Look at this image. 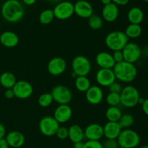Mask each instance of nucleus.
Instances as JSON below:
<instances>
[{
  "mask_svg": "<svg viewBox=\"0 0 148 148\" xmlns=\"http://www.w3.org/2000/svg\"><path fill=\"white\" fill-rule=\"evenodd\" d=\"M1 14L7 22L16 23L23 19L25 11L23 6L18 0H7L2 4Z\"/></svg>",
  "mask_w": 148,
  "mask_h": 148,
  "instance_id": "f257e3e1",
  "label": "nucleus"
},
{
  "mask_svg": "<svg viewBox=\"0 0 148 148\" xmlns=\"http://www.w3.org/2000/svg\"><path fill=\"white\" fill-rule=\"evenodd\" d=\"M113 71L116 79L121 82L130 83L135 80L137 77V69L135 64L125 61L116 64Z\"/></svg>",
  "mask_w": 148,
  "mask_h": 148,
  "instance_id": "f03ea898",
  "label": "nucleus"
},
{
  "mask_svg": "<svg viewBox=\"0 0 148 148\" xmlns=\"http://www.w3.org/2000/svg\"><path fill=\"white\" fill-rule=\"evenodd\" d=\"M129 43V38L124 32L115 30L106 35L105 38V44L108 49L112 51H122L124 46Z\"/></svg>",
  "mask_w": 148,
  "mask_h": 148,
  "instance_id": "7ed1b4c3",
  "label": "nucleus"
},
{
  "mask_svg": "<svg viewBox=\"0 0 148 148\" xmlns=\"http://www.w3.org/2000/svg\"><path fill=\"white\" fill-rule=\"evenodd\" d=\"M116 140L119 147L122 148H136L140 144V135L132 129L121 130Z\"/></svg>",
  "mask_w": 148,
  "mask_h": 148,
  "instance_id": "20e7f679",
  "label": "nucleus"
},
{
  "mask_svg": "<svg viewBox=\"0 0 148 148\" xmlns=\"http://www.w3.org/2000/svg\"><path fill=\"white\" fill-rule=\"evenodd\" d=\"M140 98V92L132 85H127L123 88L120 93L121 104L126 108L135 107L138 104Z\"/></svg>",
  "mask_w": 148,
  "mask_h": 148,
  "instance_id": "39448f33",
  "label": "nucleus"
},
{
  "mask_svg": "<svg viewBox=\"0 0 148 148\" xmlns=\"http://www.w3.org/2000/svg\"><path fill=\"white\" fill-rule=\"evenodd\" d=\"M72 69L73 73L77 77H87L91 72L92 64L88 57L82 55H78L72 59Z\"/></svg>",
  "mask_w": 148,
  "mask_h": 148,
  "instance_id": "423d86ee",
  "label": "nucleus"
},
{
  "mask_svg": "<svg viewBox=\"0 0 148 148\" xmlns=\"http://www.w3.org/2000/svg\"><path fill=\"white\" fill-rule=\"evenodd\" d=\"M60 124L53 118V116H46L40 120L38 128L40 133L46 137H52L56 135Z\"/></svg>",
  "mask_w": 148,
  "mask_h": 148,
  "instance_id": "0eeeda50",
  "label": "nucleus"
},
{
  "mask_svg": "<svg viewBox=\"0 0 148 148\" xmlns=\"http://www.w3.org/2000/svg\"><path fill=\"white\" fill-rule=\"evenodd\" d=\"M53 101L59 105L69 104L72 101V93L68 87L63 85H59L53 87L51 92Z\"/></svg>",
  "mask_w": 148,
  "mask_h": 148,
  "instance_id": "6e6552de",
  "label": "nucleus"
},
{
  "mask_svg": "<svg viewBox=\"0 0 148 148\" xmlns=\"http://www.w3.org/2000/svg\"><path fill=\"white\" fill-rule=\"evenodd\" d=\"M53 11L56 19L59 20H67L75 13L74 4L69 1H61L55 6Z\"/></svg>",
  "mask_w": 148,
  "mask_h": 148,
  "instance_id": "1a4fd4ad",
  "label": "nucleus"
},
{
  "mask_svg": "<svg viewBox=\"0 0 148 148\" xmlns=\"http://www.w3.org/2000/svg\"><path fill=\"white\" fill-rule=\"evenodd\" d=\"M124 61L134 64L142 56V49L137 43L129 42L122 49Z\"/></svg>",
  "mask_w": 148,
  "mask_h": 148,
  "instance_id": "9d476101",
  "label": "nucleus"
},
{
  "mask_svg": "<svg viewBox=\"0 0 148 148\" xmlns=\"http://www.w3.org/2000/svg\"><path fill=\"white\" fill-rule=\"evenodd\" d=\"M12 90L14 93V97L22 100L27 99L33 93V85L24 79L17 80Z\"/></svg>",
  "mask_w": 148,
  "mask_h": 148,
  "instance_id": "9b49d317",
  "label": "nucleus"
},
{
  "mask_svg": "<svg viewBox=\"0 0 148 148\" xmlns=\"http://www.w3.org/2000/svg\"><path fill=\"white\" fill-rule=\"evenodd\" d=\"M95 79L100 86L105 88H108L116 80L113 69H100L95 75Z\"/></svg>",
  "mask_w": 148,
  "mask_h": 148,
  "instance_id": "f8f14e48",
  "label": "nucleus"
},
{
  "mask_svg": "<svg viewBox=\"0 0 148 148\" xmlns=\"http://www.w3.org/2000/svg\"><path fill=\"white\" fill-rule=\"evenodd\" d=\"M66 69V62L60 56H56L51 59L47 64V69L49 74L53 76L62 75Z\"/></svg>",
  "mask_w": 148,
  "mask_h": 148,
  "instance_id": "ddd939ff",
  "label": "nucleus"
},
{
  "mask_svg": "<svg viewBox=\"0 0 148 148\" xmlns=\"http://www.w3.org/2000/svg\"><path fill=\"white\" fill-rule=\"evenodd\" d=\"M74 11L78 17L81 18H89L93 14V7L89 1L86 0H79L74 4Z\"/></svg>",
  "mask_w": 148,
  "mask_h": 148,
  "instance_id": "4468645a",
  "label": "nucleus"
},
{
  "mask_svg": "<svg viewBox=\"0 0 148 148\" xmlns=\"http://www.w3.org/2000/svg\"><path fill=\"white\" fill-rule=\"evenodd\" d=\"M85 137L88 140H97L100 141L103 135V127L102 125L96 123H92L86 127L84 130Z\"/></svg>",
  "mask_w": 148,
  "mask_h": 148,
  "instance_id": "2eb2a0df",
  "label": "nucleus"
},
{
  "mask_svg": "<svg viewBox=\"0 0 148 148\" xmlns=\"http://www.w3.org/2000/svg\"><path fill=\"white\" fill-rule=\"evenodd\" d=\"M72 109L69 104L59 105L53 112V118L59 123L64 124L68 122L72 118Z\"/></svg>",
  "mask_w": 148,
  "mask_h": 148,
  "instance_id": "dca6fc26",
  "label": "nucleus"
},
{
  "mask_svg": "<svg viewBox=\"0 0 148 148\" xmlns=\"http://www.w3.org/2000/svg\"><path fill=\"white\" fill-rule=\"evenodd\" d=\"M87 101L91 105H98L103 99V92L102 88L97 85H91L90 88L85 92Z\"/></svg>",
  "mask_w": 148,
  "mask_h": 148,
  "instance_id": "f3484780",
  "label": "nucleus"
},
{
  "mask_svg": "<svg viewBox=\"0 0 148 148\" xmlns=\"http://www.w3.org/2000/svg\"><path fill=\"white\" fill-rule=\"evenodd\" d=\"M95 62L101 69H113L116 63L111 53L106 51H101L95 56Z\"/></svg>",
  "mask_w": 148,
  "mask_h": 148,
  "instance_id": "a211bd4d",
  "label": "nucleus"
},
{
  "mask_svg": "<svg viewBox=\"0 0 148 148\" xmlns=\"http://www.w3.org/2000/svg\"><path fill=\"white\" fill-rule=\"evenodd\" d=\"M20 38L16 33L13 31H4L0 35V43L4 47L12 49L18 45Z\"/></svg>",
  "mask_w": 148,
  "mask_h": 148,
  "instance_id": "6ab92c4d",
  "label": "nucleus"
},
{
  "mask_svg": "<svg viewBox=\"0 0 148 148\" xmlns=\"http://www.w3.org/2000/svg\"><path fill=\"white\" fill-rule=\"evenodd\" d=\"M103 127V135L107 140H117L122 130L119 122L113 121H108Z\"/></svg>",
  "mask_w": 148,
  "mask_h": 148,
  "instance_id": "aec40b11",
  "label": "nucleus"
},
{
  "mask_svg": "<svg viewBox=\"0 0 148 148\" xmlns=\"http://www.w3.org/2000/svg\"><path fill=\"white\" fill-rule=\"evenodd\" d=\"M119 15V9L118 6L114 3L105 5L102 10L103 20L108 23L116 21Z\"/></svg>",
  "mask_w": 148,
  "mask_h": 148,
  "instance_id": "412c9836",
  "label": "nucleus"
},
{
  "mask_svg": "<svg viewBox=\"0 0 148 148\" xmlns=\"http://www.w3.org/2000/svg\"><path fill=\"white\" fill-rule=\"evenodd\" d=\"M5 139L9 146L12 148H20L24 145L25 138L22 132L19 131H12L7 133Z\"/></svg>",
  "mask_w": 148,
  "mask_h": 148,
  "instance_id": "4be33fe9",
  "label": "nucleus"
},
{
  "mask_svg": "<svg viewBox=\"0 0 148 148\" xmlns=\"http://www.w3.org/2000/svg\"><path fill=\"white\" fill-rule=\"evenodd\" d=\"M68 132H69L68 138L73 143L82 142L83 139L85 138L84 130L77 124H73L70 126L68 129Z\"/></svg>",
  "mask_w": 148,
  "mask_h": 148,
  "instance_id": "5701e85b",
  "label": "nucleus"
},
{
  "mask_svg": "<svg viewBox=\"0 0 148 148\" xmlns=\"http://www.w3.org/2000/svg\"><path fill=\"white\" fill-rule=\"evenodd\" d=\"M127 18L131 24L140 25L144 20V12L140 7H132L127 13Z\"/></svg>",
  "mask_w": 148,
  "mask_h": 148,
  "instance_id": "b1692460",
  "label": "nucleus"
},
{
  "mask_svg": "<svg viewBox=\"0 0 148 148\" xmlns=\"http://www.w3.org/2000/svg\"><path fill=\"white\" fill-rule=\"evenodd\" d=\"M17 81L15 75L12 72H5L0 75V84L5 89H12Z\"/></svg>",
  "mask_w": 148,
  "mask_h": 148,
  "instance_id": "393cba45",
  "label": "nucleus"
},
{
  "mask_svg": "<svg viewBox=\"0 0 148 148\" xmlns=\"http://www.w3.org/2000/svg\"><path fill=\"white\" fill-rule=\"evenodd\" d=\"M108 121L118 122L121 118L122 113L118 106H109L105 113Z\"/></svg>",
  "mask_w": 148,
  "mask_h": 148,
  "instance_id": "a878e982",
  "label": "nucleus"
},
{
  "mask_svg": "<svg viewBox=\"0 0 148 148\" xmlns=\"http://www.w3.org/2000/svg\"><path fill=\"white\" fill-rule=\"evenodd\" d=\"M75 85L78 91L85 92L90 88L91 82L88 77L79 76L75 78Z\"/></svg>",
  "mask_w": 148,
  "mask_h": 148,
  "instance_id": "bb28decb",
  "label": "nucleus"
},
{
  "mask_svg": "<svg viewBox=\"0 0 148 148\" xmlns=\"http://www.w3.org/2000/svg\"><path fill=\"white\" fill-rule=\"evenodd\" d=\"M143 33V28L140 25L131 24L130 23L125 29L124 33L128 38H137L140 37Z\"/></svg>",
  "mask_w": 148,
  "mask_h": 148,
  "instance_id": "cd10ccee",
  "label": "nucleus"
},
{
  "mask_svg": "<svg viewBox=\"0 0 148 148\" xmlns=\"http://www.w3.org/2000/svg\"><path fill=\"white\" fill-rule=\"evenodd\" d=\"M88 25L93 30H101L103 25V20L99 15L92 14L88 18Z\"/></svg>",
  "mask_w": 148,
  "mask_h": 148,
  "instance_id": "c85d7f7f",
  "label": "nucleus"
},
{
  "mask_svg": "<svg viewBox=\"0 0 148 148\" xmlns=\"http://www.w3.org/2000/svg\"><path fill=\"white\" fill-rule=\"evenodd\" d=\"M54 17L53 10L46 9V10H43L39 14V21L43 25H49L52 23Z\"/></svg>",
  "mask_w": 148,
  "mask_h": 148,
  "instance_id": "c756f323",
  "label": "nucleus"
},
{
  "mask_svg": "<svg viewBox=\"0 0 148 148\" xmlns=\"http://www.w3.org/2000/svg\"><path fill=\"white\" fill-rule=\"evenodd\" d=\"M118 122L122 130L130 129V127L134 124V118L132 114H124L121 115Z\"/></svg>",
  "mask_w": 148,
  "mask_h": 148,
  "instance_id": "7c9ffc66",
  "label": "nucleus"
},
{
  "mask_svg": "<svg viewBox=\"0 0 148 148\" xmlns=\"http://www.w3.org/2000/svg\"><path fill=\"white\" fill-rule=\"evenodd\" d=\"M53 102V97L51 92H44L38 97V103L42 108H47L50 106Z\"/></svg>",
  "mask_w": 148,
  "mask_h": 148,
  "instance_id": "2f4dec72",
  "label": "nucleus"
},
{
  "mask_svg": "<svg viewBox=\"0 0 148 148\" xmlns=\"http://www.w3.org/2000/svg\"><path fill=\"white\" fill-rule=\"evenodd\" d=\"M106 102L109 106H118L121 104L120 94L109 92L106 97Z\"/></svg>",
  "mask_w": 148,
  "mask_h": 148,
  "instance_id": "473e14b6",
  "label": "nucleus"
},
{
  "mask_svg": "<svg viewBox=\"0 0 148 148\" xmlns=\"http://www.w3.org/2000/svg\"><path fill=\"white\" fill-rule=\"evenodd\" d=\"M56 135L59 140H66V139L68 138V136H69L68 128H66L65 127H59L57 132H56Z\"/></svg>",
  "mask_w": 148,
  "mask_h": 148,
  "instance_id": "72a5a7b5",
  "label": "nucleus"
},
{
  "mask_svg": "<svg viewBox=\"0 0 148 148\" xmlns=\"http://www.w3.org/2000/svg\"><path fill=\"white\" fill-rule=\"evenodd\" d=\"M83 148H103V143L97 140H88L84 143Z\"/></svg>",
  "mask_w": 148,
  "mask_h": 148,
  "instance_id": "f704fd0d",
  "label": "nucleus"
},
{
  "mask_svg": "<svg viewBox=\"0 0 148 148\" xmlns=\"http://www.w3.org/2000/svg\"><path fill=\"white\" fill-rule=\"evenodd\" d=\"M122 85L118 82H114V83H112L109 87H108L109 92H114V93L120 94L121 93V90H122Z\"/></svg>",
  "mask_w": 148,
  "mask_h": 148,
  "instance_id": "c9c22d12",
  "label": "nucleus"
},
{
  "mask_svg": "<svg viewBox=\"0 0 148 148\" xmlns=\"http://www.w3.org/2000/svg\"><path fill=\"white\" fill-rule=\"evenodd\" d=\"M111 55L116 64L120 63L124 61V55H123L122 51H114L111 53Z\"/></svg>",
  "mask_w": 148,
  "mask_h": 148,
  "instance_id": "e433bc0d",
  "label": "nucleus"
},
{
  "mask_svg": "<svg viewBox=\"0 0 148 148\" xmlns=\"http://www.w3.org/2000/svg\"><path fill=\"white\" fill-rule=\"evenodd\" d=\"M103 148H119L116 140H107L103 143Z\"/></svg>",
  "mask_w": 148,
  "mask_h": 148,
  "instance_id": "4c0bfd02",
  "label": "nucleus"
},
{
  "mask_svg": "<svg viewBox=\"0 0 148 148\" xmlns=\"http://www.w3.org/2000/svg\"><path fill=\"white\" fill-rule=\"evenodd\" d=\"M4 96L7 99H12L14 98V93L12 89H6L4 92Z\"/></svg>",
  "mask_w": 148,
  "mask_h": 148,
  "instance_id": "58836bf2",
  "label": "nucleus"
},
{
  "mask_svg": "<svg viewBox=\"0 0 148 148\" xmlns=\"http://www.w3.org/2000/svg\"><path fill=\"white\" fill-rule=\"evenodd\" d=\"M130 0H112V3L117 6H125L129 3Z\"/></svg>",
  "mask_w": 148,
  "mask_h": 148,
  "instance_id": "ea45409f",
  "label": "nucleus"
},
{
  "mask_svg": "<svg viewBox=\"0 0 148 148\" xmlns=\"http://www.w3.org/2000/svg\"><path fill=\"white\" fill-rule=\"evenodd\" d=\"M142 108H143L144 114L148 116V98L145 99L144 103L142 104Z\"/></svg>",
  "mask_w": 148,
  "mask_h": 148,
  "instance_id": "a19ab883",
  "label": "nucleus"
},
{
  "mask_svg": "<svg viewBox=\"0 0 148 148\" xmlns=\"http://www.w3.org/2000/svg\"><path fill=\"white\" fill-rule=\"evenodd\" d=\"M6 136V128L4 124L0 123V140L4 138Z\"/></svg>",
  "mask_w": 148,
  "mask_h": 148,
  "instance_id": "79ce46f5",
  "label": "nucleus"
},
{
  "mask_svg": "<svg viewBox=\"0 0 148 148\" xmlns=\"http://www.w3.org/2000/svg\"><path fill=\"white\" fill-rule=\"evenodd\" d=\"M9 145L6 140L5 137L0 140V148H9Z\"/></svg>",
  "mask_w": 148,
  "mask_h": 148,
  "instance_id": "37998d69",
  "label": "nucleus"
},
{
  "mask_svg": "<svg viewBox=\"0 0 148 148\" xmlns=\"http://www.w3.org/2000/svg\"><path fill=\"white\" fill-rule=\"evenodd\" d=\"M84 143L83 142H78V143H73V148H83Z\"/></svg>",
  "mask_w": 148,
  "mask_h": 148,
  "instance_id": "c03bdc74",
  "label": "nucleus"
},
{
  "mask_svg": "<svg viewBox=\"0 0 148 148\" xmlns=\"http://www.w3.org/2000/svg\"><path fill=\"white\" fill-rule=\"evenodd\" d=\"M23 2L27 6H31L36 2V0H23Z\"/></svg>",
  "mask_w": 148,
  "mask_h": 148,
  "instance_id": "a18cd8bd",
  "label": "nucleus"
},
{
  "mask_svg": "<svg viewBox=\"0 0 148 148\" xmlns=\"http://www.w3.org/2000/svg\"><path fill=\"white\" fill-rule=\"evenodd\" d=\"M101 1L104 6L107 5V4H111V3H112V0H101Z\"/></svg>",
  "mask_w": 148,
  "mask_h": 148,
  "instance_id": "49530a36",
  "label": "nucleus"
},
{
  "mask_svg": "<svg viewBox=\"0 0 148 148\" xmlns=\"http://www.w3.org/2000/svg\"><path fill=\"white\" fill-rule=\"evenodd\" d=\"M144 101H145V98H143L140 97V99H139V101H138V104H140V105L142 106V104L144 103Z\"/></svg>",
  "mask_w": 148,
  "mask_h": 148,
  "instance_id": "de8ad7c7",
  "label": "nucleus"
},
{
  "mask_svg": "<svg viewBox=\"0 0 148 148\" xmlns=\"http://www.w3.org/2000/svg\"><path fill=\"white\" fill-rule=\"evenodd\" d=\"M140 148H148V145H147L142 146V147H140Z\"/></svg>",
  "mask_w": 148,
  "mask_h": 148,
  "instance_id": "09e8293b",
  "label": "nucleus"
},
{
  "mask_svg": "<svg viewBox=\"0 0 148 148\" xmlns=\"http://www.w3.org/2000/svg\"><path fill=\"white\" fill-rule=\"evenodd\" d=\"M144 1H145V2H148V0H143Z\"/></svg>",
  "mask_w": 148,
  "mask_h": 148,
  "instance_id": "8fccbe9b",
  "label": "nucleus"
},
{
  "mask_svg": "<svg viewBox=\"0 0 148 148\" xmlns=\"http://www.w3.org/2000/svg\"><path fill=\"white\" fill-rule=\"evenodd\" d=\"M40 1H47V0H40Z\"/></svg>",
  "mask_w": 148,
  "mask_h": 148,
  "instance_id": "3c124183",
  "label": "nucleus"
},
{
  "mask_svg": "<svg viewBox=\"0 0 148 148\" xmlns=\"http://www.w3.org/2000/svg\"><path fill=\"white\" fill-rule=\"evenodd\" d=\"M119 148H122V147H119Z\"/></svg>",
  "mask_w": 148,
  "mask_h": 148,
  "instance_id": "603ef678",
  "label": "nucleus"
}]
</instances>
